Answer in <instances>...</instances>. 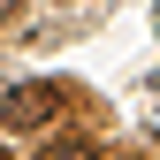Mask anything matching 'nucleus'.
Wrapping results in <instances>:
<instances>
[{"mask_svg": "<svg viewBox=\"0 0 160 160\" xmlns=\"http://www.w3.org/2000/svg\"><path fill=\"white\" fill-rule=\"evenodd\" d=\"M69 99H76L69 84H15L0 122H8V130H46V122H61V107H69Z\"/></svg>", "mask_w": 160, "mask_h": 160, "instance_id": "1", "label": "nucleus"}, {"mask_svg": "<svg viewBox=\"0 0 160 160\" xmlns=\"http://www.w3.org/2000/svg\"><path fill=\"white\" fill-rule=\"evenodd\" d=\"M38 160H99V145H92V137H61V145H46Z\"/></svg>", "mask_w": 160, "mask_h": 160, "instance_id": "2", "label": "nucleus"}, {"mask_svg": "<svg viewBox=\"0 0 160 160\" xmlns=\"http://www.w3.org/2000/svg\"><path fill=\"white\" fill-rule=\"evenodd\" d=\"M0 114H8V92H0Z\"/></svg>", "mask_w": 160, "mask_h": 160, "instance_id": "3", "label": "nucleus"}, {"mask_svg": "<svg viewBox=\"0 0 160 160\" xmlns=\"http://www.w3.org/2000/svg\"><path fill=\"white\" fill-rule=\"evenodd\" d=\"M0 160H8V145H0Z\"/></svg>", "mask_w": 160, "mask_h": 160, "instance_id": "4", "label": "nucleus"}, {"mask_svg": "<svg viewBox=\"0 0 160 160\" xmlns=\"http://www.w3.org/2000/svg\"><path fill=\"white\" fill-rule=\"evenodd\" d=\"M122 160H137V152H122Z\"/></svg>", "mask_w": 160, "mask_h": 160, "instance_id": "5", "label": "nucleus"}, {"mask_svg": "<svg viewBox=\"0 0 160 160\" xmlns=\"http://www.w3.org/2000/svg\"><path fill=\"white\" fill-rule=\"evenodd\" d=\"M0 8H8V0H0Z\"/></svg>", "mask_w": 160, "mask_h": 160, "instance_id": "6", "label": "nucleus"}]
</instances>
